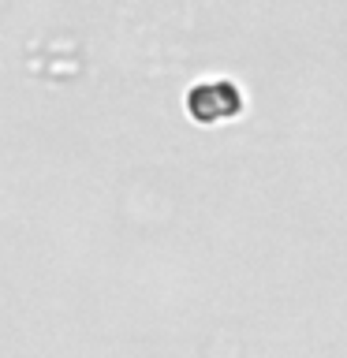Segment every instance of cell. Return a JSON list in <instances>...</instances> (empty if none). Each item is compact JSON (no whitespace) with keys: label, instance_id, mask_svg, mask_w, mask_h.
Instances as JSON below:
<instances>
[{"label":"cell","instance_id":"cell-1","mask_svg":"<svg viewBox=\"0 0 347 358\" xmlns=\"http://www.w3.org/2000/svg\"><path fill=\"white\" fill-rule=\"evenodd\" d=\"M187 105H190V112H194V120L213 123V120L235 116L243 101H239V90H235L232 83H201V86L190 90Z\"/></svg>","mask_w":347,"mask_h":358}]
</instances>
